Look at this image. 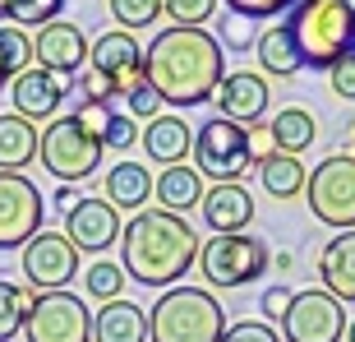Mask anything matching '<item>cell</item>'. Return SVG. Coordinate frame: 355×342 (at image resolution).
<instances>
[{
    "instance_id": "6da1fadb",
    "label": "cell",
    "mask_w": 355,
    "mask_h": 342,
    "mask_svg": "<svg viewBox=\"0 0 355 342\" xmlns=\"http://www.w3.org/2000/svg\"><path fill=\"white\" fill-rule=\"evenodd\" d=\"M226 79L222 42L208 28H162L144 47V83L162 106H198Z\"/></svg>"
},
{
    "instance_id": "7a4b0ae2",
    "label": "cell",
    "mask_w": 355,
    "mask_h": 342,
    "mask_svg": "<svg viewBox=\"0 0 355 342\" xmlns=\"http://www.w3.org/2000/svg\"><path fill=\"white\" fill-rule=\"evenodd\" d=\"M198 250H203V241L180 213L144 209L120 227V268L130 282H144L153 291H171L198 263Z\"/></svg>"
},
{
    "instance_id": "3957f363",
    "label": "cell",
    "mask_w": 355,
    "mask_h": 342,
    "mask_svg": "<svg viewBox=\"0 0 355 342\" xmlns=\"http://www.w3.org/2000/svg\"><path fill=\"white\" fill-rule=\"evenodd\" d=\"M291 33L309 70H332L355 51V5L351 0H300L291 10Z\"/></svg>"
},
{
    "instance_id": "277c9868",
    "label": "cell",
    "mask_w": 355,
    "mask_h": 342,
    "mask_svg": "<svg viewBox=\"0 0 355 342\" xmlns=\"http://www.w3.org/2000/svg\"><path fill=\"white\" fill-rule=\"evenodd\" d=\"M226 310L203 287H171L148 310V342H222Z\"/></svg>"
},
{
    "instance_id": "5b68a950",
    "label": "cell",
    "mask_w": 355,
    "mask_h": 342,
    "mask_svg": "<svg viewBox=\"0 0 355 342\" xmlns=\"http://www.w3.org/2000/svg\"><path fill=\"white\" fill-rule=\"evenodd\" d=\"M139 83H144V47L134 42V33L111 28L102 38H92L88 65H83V79H79L83 97L111 102V97H130Z\"/></svg>"
},
{
    "instance_id": "8992f818",
    "label": "cell",
    "mask_w": 355,
    "mask_h": 342,
    "mask_svg": "<svg viewBox=\"0 0 355 342\" xmlns=\"http://www.w3.org/2000/svg\"><path fill=\"white\" fill-rule=\"evenodd\" d=\"M102 139H92L74 116L46 120V130L37 139V162L46 167V176H55L60 185H79L102 167Z\"/></svg>"
},
{
    "instance_id": "52a82bcc",
    "label": "cell",
    "mask_w": 355,
    "mask_h": 342,
    "mask_svg": "<svg viewBox=\"0 0 355 342\" xmlns=\"http://www.w3.org/2000/svg\"><path fill=\"white\" fill-rule=\"evenodd\" d=\"M272 250L268 241H259L254 231H231V236H212L198 250V273L212 287H250L254 277L268 273Z\"/></svg>"
},
{
    "instance_id": "ba28073f",
    "label": "cell",
    "mask_w": 355,
    "mask_h": 342,
    "mask_svg": "<svg viewBox=\"0 0 355 342\" xmlns=\"http://www.w3.org/2000/svg\"><path fill=\"white\" fill-rule=\"evenodd\" d=\"M254 167L250 158V130L226 116H212L194 134V171L212 185H240V176Z\"/></svg>"
},
{
    "instance_id": "9c48e42d",
    "label": "cell",
    "mask_w": 355,
    "mask_h": 342,
    "mask_svg": "<svg viewBox=\"0 0 355 342\" xmlns=\"http://www.w3.org/2000/svg\"><path fill=\"white\" fill-rule=\"evenodd\" d=\"M304 199H309V213L323 227L355 231V153H332V158L318 162L309 171Z\"/></svg>"
},
{
    "instance_id": "30bf717a",
    "label": "cell",
    "mask_w": 355,
    "mask_h": 342,
    "mask_svg": "<svg viewBox=\"0 0 355 342\" xmlns=\"http://www.w3.org/2000/svg\"><path fill=\"white\" fill-rule=\"evenodd\" d=\"M28 342H92V310L74 291H37L24 319Z\"/></svg>"
},
{
    "instance_id": "8fae6325",
    "label": "cell",
    "mask_w": 355,
    "mask_h": 342,
    "mask_svg": "<svg viewBox=\"0 0 355 342\" xmlns=\"http://www.w3.org/2000/svg\"><path fill=\"white\" fill-rule=\"evenodd\" d=\"M346 324V305L323 287H309L291 296V310L282 315V342H342Z\"/></svg>"
},
{
    "instance_id": "7c38bea8",
    "label": "cell",
    "mask_w": 355,
    "mask_h": 342,
    "mask_svg": "<svg viewBox=\"0 0 355 342\" xmlns=\"http://www.w3.org/2000/svg\"><path fill=\"white\" fill-rule=\"evenodd\" d=\"M46 204L24 171H0V250H24L42 231Z\"/></svg>"
},
{
    "instance_id": "4fadbf2b",
    "label": "cell",
    "mask_w": 355,
    "mask_h": 342,
    "mask_svg": "<svg viewBox=\"0 0 355 342\" xmlns=\"http://www.w3.org/2000/svg\"><path fill=\"white\" fill-rule=\"evenodd\" d=\"M19 268H24L28 287L33 291H65L74 277H79V250L69 245L65 231H37L19 250Z\"/></svg>"
},
{
    "instance_id": "5bb4252c",
    "label": "cell",
    "mask_w": 355,
    "mask_h": 342,
    "mask_svg": "<svg viewBox=\"0 0 355 342\" xmlns=\"http://www.w3.org/2000/svg\"><path fill=\"white\" fill-rule=\"evenodd\" d=\"M88 47H92V42L83 38L79 24L55 19V24L37 28V38H33V65H42V70H51V74H60V79H69V74H83V65H88Z\"/></svg>"
},
{
    "instance_id": "9a60e30c",
    "label": "cell",
    "mask_w": 355,
    "mask_h": 342,
    "mask_svg": "<svg viewBox=\"0 0 355 342\" xmlns=\"http://www.w3.org/2000/svg\"><path fill=\"white\" fill-rule=\"evenodd\" d=\"M65 236H69V245L79 254H102V250H111L120 241V213L106 204V199H88L83 195L74 209L65 213Z\"/></svg>"
},
{
    "instance_id": "2e32d148",
    "label": "cell",
    "mask_w": 355,
    "mask_h": 342,
    "mask_svg": "<svg viewBox=\"0 0 355 342\" xmlns=\"http://www.w3.org/2000/svg\"><path fill=\"white\" fill-rule=\"evenodd\" d=\"M69 97V79H60V74H51V70H24L19 79L10 83V106H14V116H24V120H55V111L65 106Z\"/></svg>"
},
{
    "instance_id": "e0dca14e",
    "label": "cell",
    "mask_w": 355,
    "mask_h": 342,
    "mask_svg": "<svg viewBox=\"0 0 355 342\" xmlns=\"http://www.w3.org/2000/svg\"><path fill=\"white\" fill-rule=\"evenodd\" d=\"M217 116L236 120V125H259L268 111V97H272V88H268V79L259 74V70H231L222 83H217Z\"/></svg>"
},
{
    "instance_id": "ac0fdd59",
    "label": "cell",
    "mask_w": 355,
    "mask_h": 342,
    "mask_svg": "<svg viewBox=\"0 0 355 342\" xmlns=\"http://www.w3.org/2000/svg\"><path fill=\"white\" fill-rule=\"evenodd\" d=\"M198 213H203L212 236H231V231H245L254 222V195L245 185H212Z\"/></svg>"
},
{
    "instance_id": "d6986e66",
    "label": "cell",
    "mask_w": 355,
    "mask_h": 342,
    "mask_svg": "<svg viewBox=\"0 0 355 342\" xmlns=\"http://www.w3.org/2000/svg\"><path fill=\"white\" fill-rule=\"evenodd\" d=\"M318 277H323L328 296H337L342 305H355V231H337L318 250Z\"/></svg>"
},
{
    "instance_id": "ffe728a7",
    "label": "cell",
    "mask_w": 355,
    "mask_h": 342,
    "mask_svg": "<svg viewBox=\"0 0 355 342\" xmlns=\"http://www.w3.org/2000/svg\"><path fill=\"white\" fill-rule=\"evenodd\" d=\"M254 60H259V70H263L268 79H295L304 70V60H300V47H295L291 24L263 28V33L254 38Z\"/></svg>"
},
{
    "instance_id": "44dd1931",
    "label": "cell",
    "mask_w": 355,
    "mask_h": 342,
    "mask_svg": "<svg viewBox=\"0 0 355 342\" xmlns=\"http://www.w3.org/2000/svg\"><path fill=\"white\" fill-rule=\"evenodd\" d=\"M139 139H144L148 158L162 162V167H180V162L194 153V130H189L180 116H166V111H162L157 120H148L144 130H139Z\"/></svg>"
},
{
    "instance_id": "7402d4cb",
    "label": "cell",
    "mask_w": 355,
    "mask_h": 342,
    "mask_svg": "<svg viewBox=\"0 0 355 342\" xmlns=\"http://www.w3.org/2000/svg\"><path fill=\"white\" fill-rule=\"evenodd\" d=\"M153 171L139 167V162H116V167L106 171V181H102V199L111 204L116 213H144V204L153 199Z\"/></svg>"
},
{
    "instance_id": "603a6c76",
    "label": "cell",
    "mask_w": 355,
    "mask_h": 342,
    "mask_svg": "<svg viewBox=\"0 0 355 342\" xmlns=\"http://www.w3.org/2000/svg\"><path fill=\"white\" fill-rule=\"evenodd\" d=\"M92 342H148V310L134 301H106L92 315Z\"/></svg>"
},
{
    "instance_id": "cb8c5ba5",
    "label": "cell",
    "mask_w": 355,
    "mask_h": 342,
    "mask_svg": "<svg viewBox=\"0 0 355 342\" xmlns=\"http://www.w3.org/2000/svg\"><path fill=\"white\" fill-rule=\"evenodd\" d=\"M153 195H157V204L166 213H189L194 209V204H203V195H208V190H203V176H198L194 167H162V176H157V185H153Z\"/></svg>"
},
{
    "instance_id": "d4e9b609",
    "label": "cell",
    "mask_w": 355,
    "mask_h": 342,
    "mask_svg": "<svg viewBox=\"0 0 355 342\" xmlns=\"http://www.w3.org/2000/svg\"><path fill=\"white\" fill-rule=\"evenodd\" d=\"M37 139L42 130L33 120L5 111L0 116V171H24L28 162H37Z\"/></svg>"
},
{
    "instance_id": "484cf974",
    "label": "cell",
    "mask_w": 355,
    "mask_h": 342,
    "mask_svg": "<svg viewBox=\"0 0 355 342\" xmlns=\"http://www.w3.org/2000/svg\"><path fill=\"white\" fill-rule=\"evenodd\" d=\"M268 134H272L277 153H291V158H300L304 148L318 139V120L304 111V106H282L272 120H268Z\"/></svg>"
},
{
    "instance_id": "4316f807",
    "label": "cell",
    "mask_w": 355,
    "mask_h": 342,
    "mask_svg": "<svg viewBox=\"0 0 355 342\" xmlns=\"http://www.w3.org/2000/svg\"><path fill=\"white\" fill-rule=\"evenodd\" d=\"M259 185H263V195L272 199H300L304 185H309V171H304L300 158H291V153H272L268 162H259Z\"/></svg>"
},
{
    "instance_id": "83f0119b",
    "label": "cell",
    "mask_w": 355,
    "mask_h": 342,
    "mask_svg": "<svg viewBox=\"0 0 355 342\" xmlns=\"http://www.w3.org/2000/svg\"><path fill=\"white\" fill-rule=\"evenodd\" d=\"M37 301V291L33 287H19L10 277H0V342H14L24 333V319Z\"/></svg>"
},
{
    "instance_id": "f1b7e54d",
    "label": "cell",
    "mask_w": 355,
    "mask_h": 342,
    "mask_svg": "<svg viewBox=\"0 0 355 342\" xmlns=\"http://www.w3.org/2000/svg\"><path fill=\"white\" fill-rule=\"evenodd\" d=\"M125 282H130V277H125V268H120L116 259H97L88 268V273H83V291H88L92 301H120V291H125Z\"/></svg>"
},
{
    "instance_id": "f546056e",
    "label": "cell",
    "mask_w": 355,
    "mask_h": 342,
    "mask_svg": "<svg viewBox=\"0 0 355 342\" xmlns=\"http://www.w3.org/2000/svg\"><path fill=\"white\" fill-rule=\"evenodd\" d=\"M0 65H5V74H10V83L24 74V70H33V38H28L24 28H10L0 24Z\"/></svg>"
},
{
    "instance_id": "4dcf8cb0",
    "label": "cell",
    "mask_w": 355,
    "mask_h": 342,
    "mask_svg": "<svg viewBox=\"0 0 355 342\" xmlns=\"http://www.w3.org/2000/svg\"><path fill=\"white\" fill-rule=\"evenodd\" d=\"M106 10L120 24V33H139L162 19V0H106Z\"/></svg>"
},
{
    "instance_id": "1f68e13d",
    "label": "cell",
    "mask_w": 355,
    "mask_h": 342,
    "mask_svg": "<svg viewBox=\"0 0 355 342\" xmlns=\"http://www.w3.org/2000/svg\"><path fill=\"white\" fill-rule=\"evenodd\" d=\"M222 0H162V14L171 19V28H203L217 14Z\"/></svg>"
},
{
    "instance_id": "d6a6232c",
    "label": "cell",
    "mask_w": 355,
    "mask_h": 342,
    "mask_svg": "<svg viewBox=\"0 0 355 342\" xmlns=\"http://www.w3.org/2000/svg\"><path fill=\"white\" fill-rule=\"evenodd\" d=\"M60 10H65V0H14V28H46L60 19Z\"/></svg>"
},
{
    "instance_id": "836d02e7",
    "label": "cell",
    "mask_w": 355,
    "mask_h": 342,
    "mask_svg": "<svg viewBox=\"0 0 355 342\" xmlns=\"http://www.w3.org/2000/svg\"><path fill=\"white\" fill-rule=\"evenodd\" d=\"M116 116H120L116 106H111V102H97V97H83V102L74 106V120H79L92 139H102V134L111 130V120H116Z\"/></svg>"
},
{
    "instance_id": "e575fe53",
    "label": "cell",
    "mask_w": 355,
    "mask_h": 342,
    "mask_svg": "<svg viewBox=\"0 0 355 342\" xmlns=\"http://www.w3.org/2000/svg\"><path fill=\"white\" fill-rule=\"evenodd\" d=\"M226 14H240V19H277V14H291L300 0H222Z\"/></svg>"
},
{
    "instance_id": "d590c367",
    "label": "cell",
    "mask_w": 355,
    "mask_h": 342,
    "mask_svg": "<svg viewBox=\"0 0 355 342\" xmlns=\"http://www.w3.org/2000/svg\"><path fill=\"white\" fill-rule=\"evenodd\" d=\"M222 342H282V333L263 319H240V324H226Z\"/></svg>"
},
{
    "instance_id": "8d00e7d4",
    "label": "cell",
    "mask_w": 355,
    "mask_h": 342,
    "mask_svg": "<svg viewBox=\"0 0 355 342\" xmlns=\"http://www.w3.org/2000/svg\"><path fill=\"white\" fill-rule=\"evenodd\" d=\"M125 116H130V120H144V125H148V120H157L162 116V97L148 88V83H139V88L125 97Z\"/></svg>"
},
{
    "instance_id": "74e56055",
    "label": "cell",
    "mask_w": 355,
    "mask_h": 342,
    "mask_svg": "<svg viewBox=\"0 0 355 342\" xmlns=\"http://www.w3.org/2000/svg\"><path fill=\"white\" fill-rule=\"evenodd\" d=\"M217 42L231 47V51H245V47H254V24H250V19H240V14H226L222 28H217Z\"/></svg>"
},
{
    "instance_id": "f35d334b",
    "label": "cell",
    "mask_w": 355,
    "mask_h": 342,
    "mask_svg": "<svg viewBox=\"0 0 355 342\" xmlns=\"http://www.w3.org/2000/svg\"><path fill=\"white\" fill-rule=\"evenodd\" d=\"M328 83H332V92H337V97L355 102V51H351V56H342V60L328 70Z\"/></svg>"
},
{
    "instance_id": "ab89813d",
    "label": "cell",
    "mask_w": 355,
    "mask_h": 342,
    "mask_svg": "<svg viewBox=\"0 0 355 342\" xmlns=\"http://www.w3.org/2000/svg\"><path fill=\"white\" fill-rule=\"evenodd\" d=\"M134 139H139V130H134V120L125 116V111H120V116L111 120V130L102 134V148H116V153H125V148H130Z\"/></svg>"
},
{
    "instance_id": "60d3db41",
    "label": "cell",
    "mask_w": 355,
    "mask_h": 342,
    "mask_svg": "<svg viewBox=\"0 0 355 342\" xmlns=\"http://www.w3.org/2000/svg\"><path fill=\"white\" fill-rule=\"evenodd\" d=\"M291 296H295L291 287H268L263 296H259V310H263L268 319H277V324H282V315L291 310Z\"/></svg>"
},
{
    "instance_id": "b9f144b4",
    "label": "cell",
    "mask_w": 355,
    "mask_h": 342,
    "mask_svg": "<svg viewBox=\"0 0 355 342\" xmlns=\"http://www.w3.org/2000/svg\"><path fill=\"white\" fill-rule=\"evenodd\" d=\"M245 130H250V158L259 167V162H268L277 153V144H272V134H268V125H245Z\"/></svg>"
},
{
    "instance_id": "7bdbcfd3",
    "label": "cell",
    "mask_w": 355,
    "mask_h": 342,
    "mask_svg": "<svg viewBox=\"0 0 355 342\" xmlns=\"http://www.w3.org/2000/svg\"><path fill=\"white\" fill-rule=\"evenodd\" d=\"M79 190H74V185H55V195H51V209H60V213H69L74 209V204H79Z\"/></svg>"
},
{
    "instance_id": "ee69618b",
    "label": "cell",
    "mask_w": 355,
    "mask_h": 342,
    "mask_svg": "<svg viewBox=\"0 0 355 342\" xmlns=\"http://www.w3.org/2000/svg\"><path fill=\"white\" fill-rule=\"evenodd\" d=\"M272 268H277V273H291V268H295V254H286V250L272 254Z\"/></svg>"
},
{
    "instance_id": "f6af8a7d",
    "label": "cell",
    "mask_w": 355,
    "mask_h": 342,
    "mask_svg": "<svg viewBox=\"0 0 355 342\" xmlns=\"http://www.w3.org/2000/svg\"><path fill=\"white\" fill-rule=\"evenodd\" d=\"M14 14V0H0V19H10Z\"/></svg>"
},
{
    "instance_id": "bcb514c9",
    "label": "cell",
    "mask_w": 355,
    "mask_h": 342,
    "mask_svg": "<svg viewBox=\"0 0 355 342\" xmlns=\"http://www.w3.org/2000/svg\"><path fill=\"white\" fill-rule=\"evenodd\" d=\"M346 342H355V319H351V324H346Z\"/></svg>"
},
{
    "instance_id": "7dc6e473",
    "label": "cell",
    "mask_w": 355,
    "mask_h": 342,
    "mask_svg": "<svg viewBox=\"0 0 355 342\" xmlns=\"http://www.w3.org/2000/svg\"><path fill=\"white\" fill-rule=\"evenodd\" d=\"M0 88H10V74H5V65H0Z\"/></svg>"
}]
</instances>
